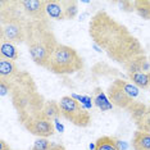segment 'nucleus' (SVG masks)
Instances as JSON below:
<instances>
[{
    "mask_svg": "<svg viewBox=\"0 0 150 150\" xmlns=\"http://www.w3.org/2000/svg\"><path fill=\"white\" fill-rule=\"evenodd\" d=\"M88 35L109 59L122 66V68L132 58L145 54L137 37L105 11H99L91 17Z\"/></svg>",
    "mask_w": 150,
    "mask_h": 150,
    "instance_id": "f257e3e1",
    "label": "nucleus"
},
{
    "mask_svg": "<svg viewBox=\"0 0 150 150\" xmlns=\"http://www.w3.org/2000/svg\"><path fill=\"white\" fill-rule=\"evenodd\" d=\"M13 83L12 104L17 112L18 122L23 126L30 118L41 113L46 100L39 91L32 76L26 71H21L13 80Z\"/></svg>",
    "mask_w": 150,
    "mask_h": 150,
    "instance_id": "f03ea898",
    "label": "nucleus"
},
{
    "mask_svg": "<svg viewBox=\"0 0 150 150\" xmlns=\"http://www.w3.org/2000/svg\"><path fill=\"white\" fill-rule=\"evenodd\" d=\"M26 45L30 58L39 67L46 69L50 57L59 45L49 19L30 21L26 31Z\"/></svg>",
    "mask_w": 150,
    "mask_h": 150,
    "instance_id": "7ed1b4c3",
    "label": "nucleus"
},
{
    "mask_svg": "<svg viewBox=\"0 0 150 150\" xmlns=\"http://www.w3.org/2000/svg\"><path fill=\"white\" fill-rule=\"evenodd\" d=\"M19 1H1L0 9V40L19 45L26 42L28 22Z\"/></svg>",
    "mask_w": 150,
    "mask_h": 150,
    "instance_id": "20e7f679",
    "label": "nucleus"
},
{
    "mask_svg": "<svg viewBox=\"0 0 150 150\" xmlns=\"http://www.w3.org/2000/svg\"><path fill=\"white\" fill-rule=\"evenodd\" d=\"M83 68V59L76 49L59 44L50 57L46 69L55 74H73Z\"/></svg>",
    "mask_w": 150,
    "mask_h": 150,
    "instance_id": "39448f33",
    "label": "nucleus"
},
{
    "mask_svg": "<svg viewBox=\"0 0 150 150\" xmlns=\"http://www.w3.org/2000/svg\"><path fill=\"white\" fill-rule=\"evenodd\" d=\"M62 117L77 127H87L91 123V115L87 109L73 96H63L59 100Z\"/></svg>",
    "mask_w": 150,
    "mask_h": 150,
    "instance_id": "423d86ee",
    "label": "nucleus"
},
{
    "mask_svg": "<svg viewBox=\"0 0 150 150\" xmlns=\"http://www.w3.org/2000/svg\"><path fill=\"white\" fill-rule=\"evenodd\" d=\"M23 127L31 135H35L37 137L47 139L55 134V127H54L53 121L47 117L44 112L36 114L35 117L30 118L28 121L23 125Z\"/></svg>",
    "mask_w": 150,
    "mask_h": 150,
    "instance_id": "0eeeda50",
    "label": "nucleus"
},
{
    "mask_svg": "<svg viewBox=\"0 0 150 150\" xmlns=\"http://www.w3.org/2000/svg\"><path fill=\"white\" fill-rule=\"evenodd\" d=\"M127 112L134 119L136 127L140 131L150 132V105H146L141 101H134L128 107Z\"/></svg>",
    "mask_w": 150,
    "mask_h": 150,
    "instance_id": "6e6552de",
    "label": "nucleus"
},
{
    "mask_svg": "<svg viewBox=\"0 0 150 150\" xmlns=\"http://www.w3.org/2000/svg\"><path fill=\"white\" fill-rule=\"evenodd\" d=\"M23 13L31 21H42L47 19L45 0H19Z\"/></svg>",
    "mask_w": 150,
    "mask_h": 150,
    "instance_id": "1a4fd4ad",
    "label": "nucleus"
},
{
    "mask_svg": "<svg viewBox=\"0 0 150 150\" xmlns=\"http://www.w3.org/2000/svg\"><path fill=\"white\" fill-rule=\"evenodd\" d=\"M107 95H108L109 101H110L112 104H114L115 107H118V108L126 109V110H127L129 105L135 101L134 98H131L128 94H126L121 87L117 86V85L113 83V82H112V85L108 87Z\"/></svg>",
    "mask_w": 150,
    "mask_h": 150,
    "instance_id": "9d476101",
    "label": "nucleus"
},
{
    "mask_svg": "<svg viewBox=\"0 0 150 150\" xmlns=\"http://www.w3.org/2000/svg\"><path fill=\"white\" fill-rule=\"evenodd\" d=\"M149 59L146 57V54L144 55H139L132 58L129 62L123 67V69L126 71L127 74L132 73H139V72H149Z\"/></svg>",
    "mask_w": 150,
    "mask_h": 150,
    "instance_id": "9b49d317",
    "label": "nucleus"
},
{
    "mask_svg": "<svg viewBox=\"0 0 150 150\" xmlns=\"http://www.w3.org/2000/svg\"><path fill=\"white\" fill-rule=\"evenodd\" d=\"M19 72L21 71H19V68L14 60L0 58V78L13 81L19 74Z\"/></svg>",
    "mask_w": 150,
    "mask_h": 150,
    "instance_id": "f8f14e48",
    "label": "nucleus"
},
{
    "mask_svg": "<svg viewBox=\"0 0 150 150\" xmlns=\"http://www.w3.org/2000/svg\"><path fill=\"white\" fill-rule=\"evenodd\" d=\"M45 8L47 18L55 19V21H66L64 16V9L62 5V1L57 0H45Z\"/></svg>",
    "mask_w": 150,
    "mask_h": 150,
    "instance_id": "ddd939ff",
    "label": "nucleus"
},
{
    "mask_svg": "<svg viewBox=\"0 0 150 150\" xmlns=\"http://www.w3.org/2000/svg\"><path fill=\"white\" fill-rule=\"evenodd\" d=\"M131 144L134 150H150V132L135 131Z\"/></svg>",
    "mask_w": 150,
    "mask_h": 150,
    "instance_id": "4468645a",
    "label": "nucleus"
},
{
    "mask_svg": "<svg viewBox=\"0 0 150 150\" xmlns=\"http://www.w3.org/2000/svg\"><path fill=\"white\" fill-rule=\"evenodd\" d=\"M0 58L9 60H16L19 58V53L17 49V45L6 41V40H0Z\"/></svg>",
    "mask_w": 150,
    "mask_h": 150,
    "instance_id": "2eb2a0df",
    "label": "nucleus"
},
{
    "mask_svg": "<svg viewBox=\"0 0 150 150\" xmlns=\"http://www.w3.org/2000/svg\"><path fill=\"white\" fill-rule=\"evenodd\" d=\"M127 76L129 78V81L139 88H142V90L150 88V71L149 72L132 73V74H127Z\"/></svg>",
    "mask_w": 150,
    "mask_h": 150,
    "instance_id": "dca6fc26",
    "label": "nucleus"
},
{
    "mask_svg": "<svg viewBox=\"0 0 150 150\" xmlns=\"http://www.w3.org/2000/svg\"><path fill=\"white\" fill-rule=\"evenodd\" d=\"M94 150H121L117 140L110 136H101L96 140L94 145Z\"/></svg>",
    "mask_w": 150,
    "mask_h": 150,
    "instance_id": "f3484780",
    "label": "nucleus"
},
{
    "mask_svg": "<svg viewBox=\"0 0 150 150\" xmlns=\"http://www.w3.org/2000/svg\"><path fill=\"white\" fill-rule=\"evenodd\" d=\"M42 112L52 119V121H55V119H58L60 115H62L60 107H59V101H55V100H46Z\"/></svg>",
    "mask_w": 150,
    "mask_h": 150,
    "instance_id": "a211bd4d",
    "label": "nucleus"
},
{
    "mask_svg": "<svg viewBox=\"0 0 150 150\" xmlns=\"http://www.w3.org/2000/svg\"><path fill=\"white\" fill-rule=\"evenodd\" d=\"M135 12L145 21H150V0H136L134 1Z\"/></svg>",
    "mask_w": 150,
    "mask_h": 150,
    "instance_id": "6ab92c4d",
    "label": "nucleus"
},
{
    "mask_svg": "<svg viewBox=\"0 0 150 150\" xmlns=\"http://www.w3.org/2000/svg\"><path fill=\"white\" fill-rule=\"evenodd\" d=\"M113 83H115L117 86H119L122 90L125 91L126 94H128L131 98H136L139 95V87L135 86L132 82H128V81H125L122 78H117V80L113 81Z\"/></svg>",
    "mask_w": 150,
    "mask_h": 150,
    "instance_id": "aec40b11",
    "label": "nucleus"
},
{
    "mask_svg": "<svg viewBox=\"0 0 150 150\" xmlns=\"http://www.w3.org/2000/svg\"><path fill=\"white\" fill-rule=\"evenodd\" d=\"M63 9H64V16L66 19H74L78 14V3L72 0V1H62Z\"/></svg>",
    "mask_w": 150,
    "mask_h": 150,
    "instance_id": "412c9836",
    "label": "nucleus"
},
{
    "mask_svg": "<svg viewBox=\"0 0 150 150\" xmlns=\"http://www.w3.org/2000/svg\"><path fill=\"white\" fill-rule=\"evenodd\" d=\"M13 86H14L13 81H8V80L0 78V95H1V98H5L6 95H12Z\"/></svg>",
    "mask_w": 150,
    "mask_h": 150,
    "instance_id": "4be33fe9",
    "label": "nucleus"
},
{
    "mask_svg": "<svg viewBox=\"0 0 150 150\" xmlns=\"http://www.w3.org/2000/svg\"><path fill=\"white\" fill-rule=\"evenodd\" d=\"M53 142L50 141L49 139H44V137H39L35 141V144H33L32 149L31 150H50L52 148Z\"/></svg>",
    "mask_w": 150,
    "mask_h": 150,
    "instance_id": "5701e85b",
    "label": "nucleus"
},
{
    "mask_svg": "<svg viewBox=\"0 0 150 150\" xmlns=\"http://www.w3.org/2000/svg\"><path fill=\"white\" fill-rule=\"evenodd\" d=\"M95 101H96L98 107L101 108V109H108V108L112 107V105L109 104V101L105 99L103 93L100 91V88H96V98H95Z\"/></svg>",
    "mask_w": 150,
    "mask_h": 150,
    "instance_id": "b1692460",
    "label": "nucleus"
},
{
    "mask_svg": "<svg viewBox=\"0 0 150 150\" xmlns=\"http://www.w3.org/2000/svg\"><path fill=\"white\" fill-rule=\"evenodd\" d=\"M117 4L119 5L121 11L123 12H135V5H134V1H128V0H123V1H118Z\"/></svg>",
    "mask_w": 150,
    "mask_h": 150,
    "instance_id": "393cba45",
    "label": "nucleus"
},
{
    "mask_svg": "<svg viewBox=\"0 0 150 150\" xmlns=\"http://www.w3.org/2000/svg\"><path fill=\"white\" fill-rule=\"evenodd\" d=\"M0 150H12V149L9 146V144H6L5 140H1L0 141Z\"/></svg>",
    "mask_w": 150,
    "mask_h": 150,
    "instance_id": "a878e982",
    "label": "nucleus"
},
{
    "mask_svg": "<svg viewBox=\"0 0 150 150\" xmlns=\"http://www.w3.org/2000/svg\"><path fill=\"white\" fill-rule=\"evenodd\" d=\"M50 150H66V148H64L63 145H60V144L53 142V145H52V148H50Z\"/></svg>",
    "mask_w": 150,
    "mask_h": 150,
    "instance_id": "bb28decb",
    "label": "nucleus"
},
{
    "mask_svg": "<svg viewBox=\"0 0 150 150\" xmlns=\"http://www.w3.org/2000/svg\"><path fill=\"white\" fill-rule=\"evenodd\" d=\"M149 63H150V57H149Z\"/></svg>",
    "mask_w": 150,
    "mask_h": 150,
    "instance_id": "cd10ccee",
    "label": "nucleus"
}]
</instances>
